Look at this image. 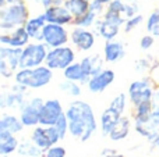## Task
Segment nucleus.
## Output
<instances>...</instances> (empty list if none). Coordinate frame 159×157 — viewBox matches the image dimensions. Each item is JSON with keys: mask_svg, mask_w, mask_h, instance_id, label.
<instances>
[{"mask_svg": "<svg viewBox=\"0 0 159 157\" xmlns=\"http://www.w3.org/2000/svg\"><path fill=\"white\" fill-rule=\"evenodd\" d=\"M152 104H154V108H158L159 110V91H157L154 93V97H152Z\"/></svg>", "mask_w": 159, "mask_h": 157, "instance_id": "nucleus-38", "label": "nucleus"}, {"mask_svg": "<svg viewBox=\"0 0 159 157\" xmlns=\"http://www.w3.org/2000/svg\"><path fill=\"white\" fill-rule=\"evenodd\" d=\"M106 4H103V3L98 2V0H92L89 4V10H92L95 14H98V15H103L105 10H106V7H105Z\"/></svg>", "mask_w": 159, "mask_h": 157, "instance_id": "nucleus-37", "label": "nucleus"}, {"mask_svg": "<svg viewBox=\"0 0 159 157\" xmlns=\"http://www.w3.org/2000/svg\"><path fill=\"white\" fill-rule=\"evenodd\" d=\"M45 104V100L42 97H32L30 100H25L22 107L20 108V118L25 127H36L39 125L41 120V111Z\"/></svg>", "mask_w": 159, "mask_h": 157, "instance_id": "nucleus-8", "label": "nucleus"}, {"mask_svg": "<svg viewBox=\"0 0 159 157\" xmlns=\"http://www.w3.org/2000/svg\"><path fill=\"white\" fill-rule=\"evenodd\" d=\"M25 125L22 124L21 118L13 114H3L0 120V131H8L11 134H18L22 131Z\"/></svg>", "mask_w": 159, "mask_h": 157, "instance_id": "nucleus-25", "label": "nucleus"}, {"mask_svg": "<svg viewBox=\"0 0 159 157\" xmlns=\"http://www.w3.org/2000/svg\"><path fill=\"white\" fill-rule=\"evenodd\" d=\"M126 54L124 45L119 40H106L103 46V57L106 63H117Z\"/></svg>", "mask_w": 159, "mask_h": 157, "instance_id": "nucleus-18", "label": "nucleus"}, {"mask_svg": "<svg viewBox=\"0 0 159 157\" xmlns=\"http://www.w3.org/2000/svg\"><path fill=\"white\" fill-rule=\"evenodd\" d=\"M67 8L70 10V13L75 17H80L82 14H85L88 10H89V0H64L63 3Z\"/></svg>", "mask_w": 159, "mask_h": 157, "instance_id": "nucleus-26", "label": "nucleus"}, {"mask_svg": "<svg viewBox=\"0 0 159 157\" xmlns=\"http://www.w3.org/2000/svg\"><path fill=\"white\" fill-rule=\"evenodd\" d=\"M74 61H75V52L73 50V47L64 45V46H60V47L49 49L45 64L49 68H52L53 71L55 70H61L63 71Z\"/></svg>", "mask_w": 159, "mask_h": 157, "instance_id": "nucleus-6", "label": "nucleus"}, {"mask_svg": "<svg viewBox=\"0 0 159 157\" xmlns=\"http://www.w3.org/2000/svg\"><path fill=\"white\" fill-rule=\"evenodd\" d=\"M98 2H101V3H103V4H106V6H107L110 2H112V0H98Z\"/></svg>", "mask_w": 159, "mask_h": 157, "instance_id": "nucleus-40", "label": "nucleus"}, {"mask_svg": "<svg viewBox=\"0 0 159 157\" xmlns=\"http://www.w3.org/2000/svg\"><path fill=\"white\" fill-rule=\"evenodd\" d=\"M89 2H92V0H89Z\"/></svg>", "mask_w": 159, "mask_h": 157, "instance_id": "nucleus-44", "label": "nucleus"}, {"mask_svg": "<svg viewBox=\"0 0 159 157\" xmlns=\"http://www.w3.org/2000/svg\"><path fill=\"white\" fill-rule=\"evenodd\" d=\"M66 113L61 106L60 100L57 99H49L45 100V104L41 111V120H39V125H45V127H52L56 124L59 118Z\"/></svg>", "mask_w": 159, "mask_h": 157, "instance_id": "nucleus-12", "label": "nucleus"}, {"mask_svg": "<svg viewBox=\"0 0 159 157\" xmlns=\"http://www.w3.org/2000/svg\"><path fill=\"white\" fill-rule=\"evenodd\" d=\"M121 27L119 25L113 24V22L107 21V19L102 18V19H98L95 24V31L102 39L105 40H113L116 39V36L119 35V31H120Z\"/></svg>", "mask_w": 159, "mask_h": 157, "instance_id": "nucleus-20", "label": "nucleus"}, {"mask_svg": "<svg viewBox=\"0 0 159 157\" xmlns=\"http://www.w3.org/2000/svg\"><path fill=\"white\" fill-rule=\"evenodd\" d=\"M98 14H95L92 10H88L85 14L80 17H75L74 21H73V25L74 27H81V28H91L96 24L98 21Z\"/></svg>", "mask_w": 159, "mask_h": 157, "instance_id": "nucleus-28", "label": "nucleus"}, {"mask_svg": "<svg viewBox=\"0 0 159 157\" xmlns=\"http://www.w3.org/2000/svg\"><path fill=\"white\" fill-rule=\"evenodd\" d=\"M53 78V70L45 66L34 67V68H20L14 75L16 83L25 86L28 89H41L49 85Z\"/></svg>", "mask_w": 159, "mask_h": 157, "instance_id": "nucleus-2", "label": "nucleus"}, {"mask_svg": "<svg viewBox=\"0 0 159 157\" xmlns=\"http://www.w3.org/2000/svg\"><path fill=\"white\" fill-rule=\"evenodd\" d=\"M2 157H8V156H2Z\"/></svg>", "mask_w": 159, "mask_h": 157, "instance_id": "nucleus-43", "label": "nucleus"}, {"mask_svg": "<svg viewBox=\"0 0 159 157\" xmlns=\"http://www.w3.org/2000/svg\"><path fill=\"white\" fill-rule=\"evenodd\" d=\"M28 19H30V10H28L25 0L0 7V29L2 32L25 27Z\"/></svg>", "mask_w": 159, "mask_h": 157, "instance_id": "nucleus-3", "label": "nucleus"}, {"mask_svg": "<svg viewBox=\"0 0 159 157\" xmlns=\"http://www.w3.org/2000/svg\"><path fill=\"white\" fill-rule=\"evenodd\" d=\"M106 157H123L121 155H115V152L112 153V155H109V156H106Z\"/></svg>", "mask_w": 159, "mask_h": 157, "instance_id": "nucleus-41", "label": "nucleus"}, {"mask_svg": "<svg viewBox=\"0 0 159 157\" xmlns=\"http://www.w3.org/2000/svg\"><path fill=\"white\" fill-rule=\"evenodd\" d=\"M31 38L28 35L25 27H20L11 31H4L0 33V43L4 46L17 47V49H22L30 43Z\"/></svg>", "mask_w": 159, "mask_h": 157, "instance_id": "nucleus-15", "label": "nucleus"}, {"mask_svg": "<svg viewBox=\"0 0 159 157\" xmlns=\"http://www.w3.org/2000/svg\"><path fill=\"white\" fill-rule=\"evenodd\" d=\"M31 141L43 152H46L48 149H50L52 146L57 145L60 139V135L56 131V128L53 127H45V125H36L34 127V131L31 134Z\"/></svg>", "mask_w": 159, "mask_h": 157, "instance_id": "nucleus-7", "label": "nucleus"}, {"mask_svg": "<svg viewBox=\"0 0 159 157\" xmlns=\"http://www.w3.org/2000/svg\"><path fill=\"white\" fill-rule=\"evenodd\" d=\"M20 143L14 134L8 131H0V155L8 156L18 149Z\"/></svg>", "mask_w": 159, "mask_h": 157, "instance_id": "nucleus-21", "label": "nucleus"}, {"mask_svg": "<svg viewBox=\"0 0 159 157\" xmlns=\"http://www.w3.org/2000/svg\"><path fill=\"white\" fill-rule=\"evenodd\" d=\"M70 40L80 52H89L95 45V33L89 28L74 27L70 32Z\"/></svg>", "mask_w": 159, "mask_h": 157, "instance_id": "nucleus-14", "label": "nucleus"}, {"mask_svg": "<svg viewBox=\"0 0 159 157\" xmlns=\"http://www.w3.org/2000/svg\"><path fill=\"white\" fill-rule=\"evenodd\" d=\"M46 19H45L43 14L36 17H30V19L25 24V29H27L28 35L32 40L35 42H43V31L46 27Z\"/></svg>", "mask_w": 159, "mask_h": 157, "instance_id": "nucleus-17", "label": "nucleus"}, {"mask_svg": "<svg viewBox=\"0 0 159 157\" xmlns=\"http://www.w3.org/2000/svg\"><path fill=\"white\" fill-rule=\"evenodd\" d=\"M152 111H154V104H152V100H151V102L143 103V104H140V106H135L134 111H133L134 121H143V120L148 118V117L151 116Z\"/></svg>", "mask_w": 159, "mask_h": 157, "instance_id": "nucleus-29", "label": "nucleus"}, {"mask_svg": "<svg viewBox=\"0 0 159 157\" xmlns=\"http://www.w3.org/2000/svg\"><path fill=\"white\" fill-rule=\"evenodd\" d=\"M80 63H81L85 74L91 78V77L96 75L98 72H101L102 70H103L105 57H101L99 54H91V56H85Z\"/></svg>", "mask_w": 159, "mask_h": 157, "instance_id": "nucleus-19", "label": "nucleus"}, {"mask_svg": "<svg viewBox=\"0 0 159 157\" xmlns=\"http://www.w3.org/2000/svg\"><path fill=\"white\" fill-rule=\"evenodd\" d=\"M129 132H130V118L126 116H121L107 136H109L113 142H119V141L126 139L127 136H129Z\"/></svg>", "mask_w": 159, "mask_h": 157, "instance_id": "nucleus-22", "label": "nucleus"}, {"mask_svg": "<svg viewBox=\"0 0 159 157\" xmlns=\"http://www.w3.org/2000/svg\"><path fill=\"white\" fill-rule=\"evenodd\" d=\"M43 17L46 22L59 25H70L74 21V15L70 13V10L64 4H52L49 7H45Z\"/></svg>", "mask_w": 159, "mask_h": 157, "instance_id": "nucleus-13", "label": "nucleus"}, {"mask_svg": "<svg viewBox=\"0 0 159 157\" xmlns=\"http://www.w3.org/2000/svg\"><path fill=\"white\" fill-rule=\"evenodd\" d=\"M53 127H55L56 131L59 132L60 139H64L67 136V134H70L69 132V120H67V117H66V113H64L63 116L57 120V121H56V124L53 125Z\"/></svg>", "mask_w": 159, "mask_h": 157, "instance_id": "nucleus-33", "label": "nucleus"}, {"mask_svg": "<svg viewBox=\"0 0 159 157\" xmlns=\"http://www.w3.org/2000/svg\"><path fill=\"white\" fill-rule=\"evenodd\" d=\"M69 120V132L71 136L87 142L98 128L96 117L89 103L84 100H73L66 110Z\"/></svg>", "mask_w": 159, "mask_h": 157, "instance_id": "nucleus-1", "label": "nucleus"}, {"mask_svg": "<svg viewBox=\"0 0 159 157\" xmlns=\"http://www.w3.org/2000/svg\"><path fill=\"white\" fill-rule=\"evenodd\" d=\"M147 32L154 35L155 38H159V8H155L147 18Z\"/></svg>", "mask_w": 159, "mask_h": 157, "instance_id": "nucleus-30", "label": "nucleus"}, {"mask_svg": "<svg viewBox=\"0 0 159 157\" xmlns=\"http://www.w3.org/2000/svg\"><path fill=\"white\" fill-rule=\"evenodd\" d=\"M59 88L63 93L69 95L71 97H78L81 95V86H80L78 82H74V81H69L64 79L63 82L59 83Z\"/></svg>", "mask_w": 159, "mask_h": 157, "instance_id": "nucleus-31", "label": "nucleus"}, {"mask_svg": "<svg viewBox=\"0 0 159 157\" xmlns=\"http://www.w3.org/2000/svg\"><path fill=\"white\" fill-rule=\"evenodd\" d=\"M69 40H70V32L66 29L64 25L48 22L43 31V43L49 49L64 46V45H67Z\"/></svg>", "mask_w": 159, "mask_h": 157, "instance_id": "nucleus-10", "label": "nucleus"}, {"mask_svg": "<svg viewBox=\"0 0 159 157\" xmlns=\"http://www.w3.org/2000/svg\"><path fill=\"white\" fill-rule=\"evenodd\" d=\"M123 116V114H119L116 110L107 107L106 110H103L101 116V131L105 136H107L110 134V131L113 129L115 124L119 121V118Z\"/></svg>", "mask_w": 159, "mask_h": 157, "instance_id": "nucleus-23", "label": "nucleus"}, {"mask_svg": "<svg viewBox=\"0 0 159 157\" xmlns=\"http://www.w3.org/2000/svg\"><path fill=\"white\" fill-rule=\"evenodd\" d=\"M22 49L10 47L2 45L0 47V75L3 78H11L20 70V60H21Z\"/></svg>", "mask_w": 159, "mask_h": 157, "instance_id": "nucleus-5", "label": "nucleus"}, {"mask_svg": "<svg viewBox=\"0 0 159 157\" xmlns=\"http://www.w3.org/2000/svg\"><path fill=\"white\" fill-rule=\"evenodd\" d=\"M144 21V17L141 15V14H135L134 17H131V18H127L126 22H124L123 28H124V32H131V31H134L135 28H138L141 24H143Z\"/></svg>", "mask_w": 159, "mask_h": 157, "instance_id": "nucleus-34", "label": "nucleus"}, {"mask_svg": "<svg viewBox=\"0 0 159 157\" xmlns=\"http://www.w3.org/2000/svg\"><path fill=\"white\" fill-rule=\"evenodd\" d=\"M20 2H24V0H0V7L8 6V4H14V3H20Z\"/></svg>", "mask_w": 159, "mask_h": 157, "instance_id": "nucleus-39", "label": "nucleus"}, {"mask_svg": "<svg viewBox=\"0 0 159 157\" xmlns=\"http://www.w3.org/2000/svg\"><path fill=\"white\" fill-rule=\"evenodd\" d=\"M28 2H41V0H28Z\"/></svg>", "mask_w": 159, "mask_h": 157, "instance_id": "nucleus-42", "label": "nucleus"}, {"mask_svg": "<svg viewBox=\"0 0 159 157\" xmlns=\"http://www.w3.org/2000/svg\"><path fill=\"white\" fill-rule=\"evenodd\" d=\"M134 128L137 134L155 143L159 141V110L154 108L151 116L143 121H134Z\"/></svg>", "mask_w": 159, "mask_h": 157, "instance_id": "nucleus-11", "label": "nucleus"}, {"mask_svg": "<svg viewBox=\"0 0 159 157\" xmlns=\"http://www.w3.org/2000/svg\"><path fill=\"white\" fill-rule=\"evenodd\" d=\"M63 75H64V79L74 81V82H78V83H87L88 79H89V77L85 74L81 63H75V61L73 64H70L66 70H63Z\"/></svg>", "mask_w": 159, "mask_h": 157, "instance_id": "nucleus-24", "label": "nucleus"}, {"mask_svg": "<svg viewBox=\"0 0 159 157\" xmlns=\"http://www.w3.org/2000/svg\"><path fill=\"white\" fill-rule=\"evenodd\" d=\"M17 152H18V155L21 157H41V156H45L43 150L39 149L32 141L20 145L18 149H17Z\"/></svg>", "mask_w": 159, "mask_h": 157, "instance_id": "nucleus-27", "label": "nucleus"}, {"mask_svg": "<svg viewBox=\"0 0 159 157\" xmlns=\"http://www.w3.org/2000/svg\"><path fill=\"white\" fill-rule=\"evenodd\" d=\"M49 47L43 42H30L25 47H22L20 68H34L43 66L48 57Z\"/></svg>", "mask_w": 159, "mask_h": 157, "instance_id": "nucleus-4", "label": "nucleus"}, {"mask_svg": "<svg viewBox=\"0 0 159 157\" xmlns=\"http://www.w3.org/2000/svg\"><path fill=\"white\" fill-rule=\"evenodd\" d=\"M66 149L63 146H59V145H55L50 149H48L45 152V157H66Z\"/></svg>", "mask_w": 159, "mask_h": 157, "instance_id": "nucleus-35", "label": "nucleus"}, {"mask_svg": "<svg viewBox=\"0 0 159 157\" xmlns=\"http://www.w3.org/2000/svg\"><path fill=\"white\" fill-rule=\"evenodd\" d=\"M126 104H127V96L124 93H119L117 96L112 99L109 107L116 110L119 114H123L126 111Z\"/></svg>", "mask_w": 159, "mask_h": 157, "instance_id": "nucleus-32", "label": "nucleus"}, {"mask_svg": "<svg viewBox=\"0 0 159 157\" xmlns=\"http://www.w3.org/2000/svg\"><path fill=\"white\" fill-rule=\"evenodd\" d=\"M115 71L113 70L103 68L101 72H98L96 75L91 77L87 82V89L91 93H101L105 89H107V86L112 85L115 81Z\"/></svg>", "mask_w": 159, "mask_h": 157, "instance_id": "nucleus-16", "label": "nucleus"}, {"mask_svg": "<svg viewBox=\"0 0 159 157\" xmlns=\"http://www.w3.org/2000/svg\"><path fill=\"white\" fill-rule=\"evenodd\" d=\"M154 93L155 92L151 86V82L147 78L134 81L129 86V99L134 107L143 104V103L151 102L152 97H154Z\"/></svg>", "mask_w": 159, "mask_h": 157, "instance_id": "nucleus-9", "label": "nucleus"}, {"mask_svg": "<svg viewBox=\"0 0 159 157\" xmlns=\"http://www.w3.org/2000/svg\"><path fill=\"white\" fill-rule=\"evenodd\" d=\"M154 43H155V36L151 35V33H147V35H144L141 38L140 47H141V50H149L154 46Z\"/></svg>", "mask_w": 159, "mask_h": 157, "instance_id": "nucleus-36", "label": "nucleus"}]
</instances>
